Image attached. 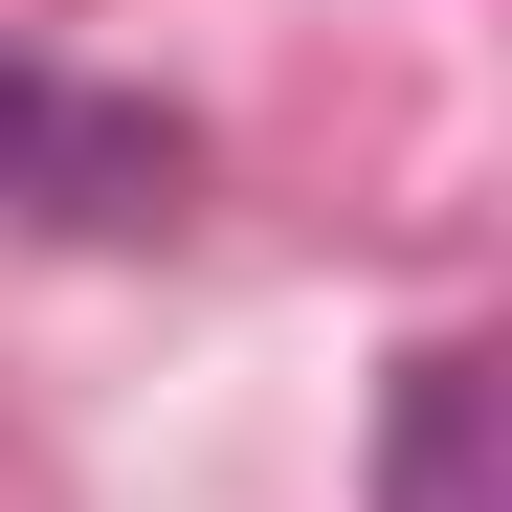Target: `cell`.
I'll list each match as a JSON object with an SVG mask.
<instances>
[{"label":"cell","mask_w":512,"mask_h":512,"mask_svg":"<svg viewBox=\"0 0 512 512\" xmlns=\"http://www.w3.org/2000/svg\"><path fill=\"white\" fill-rule=\"evenodd\" d=\"M45 134H67V67H23V45H0V223L45 201Z\"/></svg>","instance_id":"cell-3"},{"label":"cell","mask_w":512,"mask_h":512,"mask_svg":"<svg viewBox=\"0 0 512 512\" xmlns=\"http://www.w3.org/2000/svg\"><path fill=\"white\" fill-rule=\"evenodd\" d=\"M179 201H201V134H179V112L67 90V134H45V201H23V223H67V245H156Z\"/></svg>","instance_id":"cell-1"},{"label":"cell","mask_w":512,"mask_h":512,"mask_svg":"<svg viewBox=\"0 0 512 512\" xmlns=\"http://www.w3.org/2000/svg\"><path fill=\"white\" fill-rule=\"evenodd\" d=\"M379 512H490V334H423L379 401Z\"/></svg>","instance_id":"cell-2"}]
</instances>
